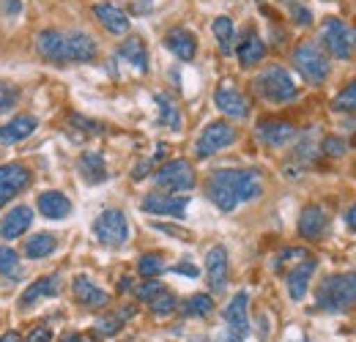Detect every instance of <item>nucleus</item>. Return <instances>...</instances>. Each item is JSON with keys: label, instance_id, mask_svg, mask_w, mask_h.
Here are the masks:
<instances>
[{"label": "nucleus", "instance_id": "nucleus-1", "mask_svg": "<svg viewBox=\"0 0 356 342\" xmlns=\"http://www.w3.org/2000/svg\"><path fill=\"white\" fill-rule=\"evenodd\" d=\"M264 192V181H261V172L258 170H238V168H222V170H214L209 175V184H206V195L209 200L230 214L238 203H247V200H255L261 197Z\"/></svg>", "mask_w": 356, "mask_h": 342}, {"label": "nucleus", "instance_id": "nucleus-2", "mask_svg": "<svg viewBox=\"0 0 356 342\" xmlns=\"http://www.w3.org/2000/svg\"><path fill=\"white\" fill-rule=\"evenodd\" d=\"M315 307L326 312H346L356 307V274H332L323 277L315 291Z\"/></svg>", "mask_w": 356, "mask_h": 342}, {"label": "nucleus", "instance_id": "nucleus-3", "mask_svg": "<svg viewBox=\"0 0 356 342\" xmlns=\"http://www.w3.org/2000/svg\"><path fill=\"white\" fill-rule=\"evenodd\" d=\"M255 93L268 101V104H288L299 96V88L293 83V77L282 69V66H266L258 77H255Z\"/></svg>", "mask_w": 356, "mask_h": 342}, {"label": "nucleus", "instance_id": "nucleus-4", "mask_svg": "<svg viewBox=\"0 0 356 342\" xmlns=\"http://www.w3.org/2000/svg\"><path fill=\"white\" fill-rule=\"evenodd\" d=\"M154 184L165 195H184V192L195 189V170L186 159H173V162H168L156 170Z\"/></svg>", "mask_w": 356, "mask_h": 342}, {"label": "nucleus", "instance_id": "nucleus-5", "mask_svg": "<svg viewBox=\"0 0 356 342\" xmlns=\"http://www.w3.org/2000/svg\"><path fill=\"white\" fill-rule=\"evenodd\" d=\"M293 66L312 86H318V83H323L329 77V58L312 42H302L293 49Z\"/></svg>", "mask_w": 356, "mask_h": 342}, {"label": "nucleus", "instance_id": "nucleus-6", "mask_svg": "<svg viewBox=\"0 0 356 342\" xmlns=\"http://www.w3.org/2000/svg\"><path fill=\"white\" fill-rule=\"evenodd\" d=\"M93 236L104 247H121L129 241V219L118 209H107L93 222Z\"/></svg>", "mask_w": 356, "mask_h": 342}, {"label": "nucleus", "instance_id": "nucleus-7", "mask_svg": "<svg viewBox=\"0 0 356 342\" xmlns=\"http://www.w3.org/2000/svg\"><path fill=\"white\" fill-rule=\"evenodd\" d=\"M321 42L326 47V52L332 58H340V60H348L351 52H354V36L348 31V25L337 17H329L323 25H321Z\"/></svg>", "mask_w": 356, "mask_h": 342}, {"label": "nucleus", "instance_id": "nucleus-8", "mask_svg": "<svg viewBox=\"0 0 356 342\" xmlns=\"http://www.w3.org/2000/svg\"><path fill=\"white\" fill-rule=\"evenodd\" d=\"M233 142H236V129L230 127V124H225V121H214V124H209L200 131V137L195 142V154L200 159H209V156L220 154V151H225Z\"/></svg>", "mask_w": 356, "mask_h": 342}, {"label": "nucleus", "instance_id": "nucleus-9", "mask_svg": "<svg viewBox=\"0 0 356 342\" xmlns=\"http://www.w3.org/2000/svg\"><path fill=\"white\" fill-rule=\"evenodd\" d=\"M186 206H189V197H186V195H165V192L145 195L143 203H140V209H143L145 214L173 216V219H184Z\"/></svg>", "mask_w": 356, "mask_h": 342}, {"label": "nucleus", "instance_id": "nucleus-10", "mask_svg": "<svg viewBox=\"0 0 356 342\" xmlns=\"http://www.w3.org/2000/svg\"><path fill=\"white\" fill-rule=\"evenodd\" d=\"M31 184V170L19 162H11V165H0V209L17 197L19 192H25Z\"/></svg>", "mask_w": 356, "mask_h": 342}, {"label": "nucleus", "instance_id": "nucleus-11", "mask_svg": "<svg viewBox=\"0 0 356 342\" xmlns=\"http://www.w3.org/2000/svg\"><path fill=\"white\" fill-rule=\"evenodd\" d=\"M250 296H247V291H238L230 304L225 307V323H227V332H233L236 337H247L250 334Z\"/></svg>", "mask_w": 356, "mask_h": 342}, {"label": "nucleus", "instance_id": "nucleus-12", "mask_svg": "<svg viewBox=\"0 0 356 342\" xmlns=\"http://www.w3.org/2000/svg\"><path fill=\"white\" fill-rule=\"evenodd\" d=\"M214 104L220 113L230 115V118H247L250 115V101L244 99V93L238 88L227 86V83L214 90Z\"/></svg>", "mask_w": 356, "mask_h": 342}, {"label": "nucleus", "instance_id": "nucleus-13", "mask_svg": "<svg viewBox=\"0 0 356 342\" xmlns=\"http://www.w3.org/2000/svg\"><path fill=\"white\" fill-rule=\"evenodd\" d=\"M206 282L214 293H222L227 285V250L222 244L211 247L206 255Z\"/></svg>", "mask_w": 356, "mask_h": 342}, {"label": "nucleus", "instance_id": "nucleus-14", "mask_svg": "<svg viewBox=\"0 0 356 342\" xmlns=\"http://www.w3.org/2000/svg\"><path fill=\"white\" fill-rule=\"evenodd\" d=\"M93 17L110 31V33H115V36H124V33H129V17H127V11L124 8H118L115 3H96L93 6Z\"/></svg>", "mask_w": 356, "mask_h": 342}, {"label": "nucleus", "instance_id": "nucleus-15", "mask_svg": "<svg viewBox=\"0 0 356 342\" xmlns=\"http://www.w3.org/2000/svg\"><path fill=\"white\" fill-rule=\"evenodd\" d=\"M31 222H33V211H31L28 206H17V209H11L8 214L0 219V238H6V241L19 238L22 233H28Z\"/></svg>", "mask_w": 356, "mask_h": 342}, {"label": "nucleus", "instance_id": "nucleus-16", "mask_svg": "<svg viewBox=\"0 0 356 342\" xmlns=\"http://www.w3.org/2000/svg\"><path fill=\"white\" fill-rule=\"evenodd\" d=\"M315 268H318V263H315L312 257H307V260H302L299 266H293V268L288 271L285 285H288V293H291V299L293 301L305 299V293H307V288H310V279H312V274H315Z\"/></svg>", "mask_w": 356, "mask_h": 342}, {"label": "nucleus", "instance_id": "nucleus-17", "mask_svg": "<svg viewBox=\"0 0 356 342\" xmlns=\"http://www.w3.org/2000/svg\"><path fill=\"white\" fill-rule=\"evenodd\" d=\"M36 49L39 55L52 60V63H66L69 60V49H66V36L58 31H42L36 36Z\"/></svg>", "mask_w": 356, "mask_h": 342}, {"label": "nucleus", "instance_id": "nucleus-18", "mask_svg": "<svg viewBox=\"0 0 356 342\" xmlns=\"http://www.w3.org/2000/svg\"><path fill=\"white\" fill-rule=\"evenodd\" d=\"M39 127L36 115H14L8 124H0V145H11L19 140H28Z\"/></svg>", "mask_w": 356, "mask_h": 342}, {"label": "nucleus", "instance_id": "nucleus-19", "mask_svg": "<svg viewBox=\"0 0 356 342\" xmlns=\"http://www.w3.org/2000/svg\"><path fill=\"white\" fill-rule=\"evenodd\" d=\"M296 137V127L288 121H264L258 127V140L268 148H282Z\"/></svg>", "mask_w": 356, "mask_h": 342}, {"label": "nucleus", "instance_id": "nucleus-20", "mask_svg": "<svg viewBox=\"0 0 356 342\" xmlns=\"http://www.w3.org/2000/svg\"><path fill=\"white\" fill-rule=\"evenodd\" d=\"M60 293V274H47V277H39L33 285H28L25 288V293H22V307L28 309V307H33L36 301L42 299H55Z\"/></svg>", "mask_w": 356, "mask_h": 342}, {"label": "nucleus", "instance_id": "nucleus-21", "mask_svg": "<svg viewBox=\"0 0 356 342\" xmlns=\"http://www.w3.org/2000/svg\"><path fill=\"white\" fill-rule=\"evenodd\" d=\"M72 291H74V299L80 301L83 307H90V309H96V307H104L110 296L90 279L86 274H80V277H74V282H72Z\"/></svg>", "mask_w": 356, "mask_h": 342}, {"label": "nucleus", "instance_id": "nucleus-22", "mask_svg": "<svg viewBox=\"0 0 356 342\" xmlns=\"http://www.w3.org/2000/svg\"><path fill=\"white\" fill-rule=\"evenodd\" d=\"M165 47L176 55L178 60H192L195 52H197V39H195V33L186 31V28H173V31H168V36H165Z\"/></svg>", "mask_w": 356, "mask_h": 342}, {"label": "nucleus", "instance_id": "nucleus-23", "mask_svg": "<svg viewBox=\"0 0 356 342\" xmlns=\"http://www.w3.org/2000/svg\"><path fill=\"white\" fill-rule=\"evenodd\" d=\"M326 225H329L326 211H323L321 206H307V209L302 211V216H299V236L315 241V238H321V236H323Z\"/></svg>", "mask_w": 356, "mask_h": 342}, {"label": "nucleus", "instance_id": "nucleus-24", "mask_svg": "<svg viewBox=\"0 0 356 342\" xmlns=\"http://www.w3.org/2000/svg\"><path fill=\"white\" fill-rule=\"evenodd\" d=\"M264 55H266V44H264V39H261L258 33H247V36L238 42V47H236V58H238V63H241L244 69L261 63Z\"/></svg>", "mask_w": 356, "mask_h": 342}, {"label": "nucleus", "instance_id": "nucleus-25", "mask_svg": "<svg viewBox=\"0 0 356 342\" xmlns=\"http://www.w3.org/2000/svg\"><path fill=\"white\" fill-rule=\"evenodd\" d=\"M36 206L47 219H66L72 214V200L63 192H42Z\"/></svg>", "mask_w": 356, "mask_h": 342}, {"label": "nucleus", "instance_id": "nucleus-26", "mask_svg": "<svg viewBox=\"0 0 356 342\" xmlns=\"http://www.w3.org/2000/svg\"><path fill=\"white\" fill-rule=\"evenodd\" d=\"M66 49H69V60H77V63H90L96 58V52H99L96 42L83 31L66 36Z\"/></svg>", "mask_w": 356, "mask_h": 342}, {"label": "nucleus", "instance_id": "nucleus-27", "mask_svg": "<svg viewBox=\"0 0 356 342\" xmlns=\"http://www.w3.org/2000/svg\"><path fill=\"white\" fill-rule=\"evenodd\" d=\"M118 55H121L124 60H129L137 72H148V52H145V44H143V39L129 36L127 42L121 44Z\"/></svg>", "mask_w": 356, "mask_h": 342}, {"label": "nucleus", "instance_id": "nucleus-28", "mask_svg": "<svg viewBox=\"0 0 356 342\" xmlns=\"http://www.w3.org/2000/svg\"><path fill=\"white\" fill-rule=\"evenodd\" d=\"M80 172L88 184H102L107 181V168H104V156L96 154V151H88L80 156Z\"/></svg>", "mask_w": 356, "mask_h": 342}, {"label": "nucleus", "instance_id": "nucleus-29", "mask_svg": "<svg viewBox=\"0 0 356 342\" xmlns=\"http://www.w3.org/2000/svg\"><path fill=\"white\" fill-rule=\"evenodd\" d=\"M58 247V238L52 233H33V238L25 241V255L31 260H42V257H49Z\"/></svg>", "mask_w": 356, "mask_h": 342}, {"label": "nucleus", "instance_id": "nucleus-30", "mask_svg": "<svg viewBox=\"0 0 356 342\" xmlns=\"http://www.w3.org/2000/svg\"><path fill=\"white\" fill-rule=\"evenodd\" d=\"M156 107H159V124L178 131L181 129V113H178L176 101L168 93H156Z\"/></svg>", "mask_w": 356, "mask_h": 342}, {"label": "nucleus", "instance_id": "nucleus-31", "mask_svg": "<svg viewBox=\"0 0 356 342\" xmlns=\"http://www.w3.org/2000/svg\"><path fill=\"white\" fill-rule=\"evenodd\" d=\"M211 309H214V299L209 293H195V296H189L181 304V312L186 318H206Z\"/></svg>", "mask_w": 356, "mask_h": 342}, {"label": "nucleus", "instance_id": "nucleus-32", "mask_svg": "<svg viewBox=\"0 0 356 342\" xmlns=\"http://www.w3.org/2000/svg\"><path fill=\"white\" fill-rule=\"evenodd\" d=\"M211 31H214V39L220 44V49H222L225 55H230L233 42H236V28H233V22H230L227 17H217L214 25H211Z\"/></svg>", "mask_w": 356, "mask_h": 342}, {"label": "nucleus", "instance_id": "nucleus-33", "mask_svg": "<svg viewBox=\"0 0 356 342\" xmlns=\"http://www.w3.org/2000/svg\"><path fill=\"white\" fill-rule=\"evenodd\" d=\"M137 271H140V277H145V279H156V277L165 271V260L156 255V252H148V255L140 257Z\"/></svg>", "mask_w": 356, "mask_h": 342}, {"label": "nucleus", "instance_id": "nucleus-34", "mask_svg": "<svg viewBox=\"0 0 356 342\" xmlns=\"http://www.w3.org/2000/svg\"><path fill=\"white\" fill-rule=\"evenodd\" d=\"M332 107H334L337 113H356V80L354 83H348V86L334 96Z\"/></svg>", "mask_w": 356, "mask_h": 342}, {"label": "nucleus", "instance_id": "nucleus-35", "mask_svg": "<svg viewBox=\"0 0 356 342\" xmlns=\"http://www.w3.org/2000/svg\"><path fill=\"white\" fill-rule=\"evenodd\" d=\"M0 274L11 279H17L19 274V255L11 247H0Z\"/></svg>", "mask_w": 356, "mask_h": 342}, {"label": "nucleus", "instance_id": "nucleus-36", "mask_svg": "<svg viewBox=\"0 0 356 342\" xmlns=\"http://www.w3.org/2000/svg\"><path fill=\"white\" fill-rule=\"evenodd\" d=\"M148 307H151V312H154V315H159V318H162V315H170V312L176 309L178 299L173 296V293H170V291H168V288H165V291H162L156 299L148 301Z\"/></svg>", "mask_w": 356, "mask_h": 342}, {"label": "nucleus", "instance_id": "nucleus-37", "mask_svg": "<svg viewBox=\"0 0 356 342\" xmlns=\"http://www.w3.org/2000/svg\"><path fill=\"white\" fill-rule=\"evenodd\" d=\"M127 315H132V309H124L121 315L99 318V320H96V332H99V334H107V337H113L115 332H121V326H124V318H127Z\"/></svg>", "mask_w": 356, "mask_h": 342}, {"label": "nucleus", "instance_id": "nucleus-38", "mask_svg": "<svg viewBox=\"0 0 356 342\" xmlns=\"http://www.w3.org/2000/svg\"><path fill=\"white\" fill-rule=\"evenodd\" d=\"M19 99V88L11 83H0V113H8Z\"/></svg>", "mask_w": 356, "mask_h": 342}, {"label": "nucleus", "instance_id": "nucleus-39", "mask_svg": "<svg viewBox=\"0 0 356 342\" xmlns=\"http://www.w3.org/2000/svg\"><path fill=\"white\" fill-rule=\"evenodd\" d=\"M162 291H165V285H162L159 279H145V282H143V285L137 288V299L148 304L151 299H156V296H159Z\"/></svg>", "mask_w": 356, "mask_h": 342}, {"label": "nucleus", "instance_id": "nucleus-40", "mask_svg": "<svg viewBox=\"0 0 356 342\" xmlns=\"http://www.w3.org/2000/svg\"><path fill=\"white\" fill-rule=\"evenodd\" d=\"M288 8H291L293 22H299V25H310L312 22V11L307 6H302V3H296V0H288Z\"/></svg>", "mask_w": 356, "mask_h": 342}, {"label": "nucleus", "instance_id": "nucleus-41", "mask_svg": "<svg viewBox=\"0 0 356 342\" xmlns=\"http://www.w3.org/2000/svg\"><path fill=\"white\" fill-rule=\"evenodd\" d=\"M323 154L340 156V154H346V142H343V140H337V137H326V140H323Z\"/></svg>", "mask_w": 356, "mask_h": 342}, {"label": "nucleus", "instance_id": "nucleus-42", "mask_svg": "<svg viewBox=\"0 0 356 342\" xmlns=\"http://www.w3.org/2000/svg\"><path fill=\"white\" fill-rule=\"evenodd\" d=\"M22 342H52V332H49L47 326H36Z\"/></svg>", "mask_w": 356, "mask_h": 342}, {"label": "nucleus", "instance_id": "nucleus-43", "mask_svg": "<svg viewBox=\"0 0 356 342\" xmlns=\"http://www.w3.org/2000/svg\"><path fill=\"white\" fill-rule=\"evenodd\" d=\"M173 271H176V274H184V277H189V279L200 277L197 266H192V263H178V266H173Z\"/></svg>", "mask_w": 356, "mask_h": 342}, {"label": "nucleus", "instance_id": "nucleus-44", "mask_svg": "<svg viewBox=\"0 0 356 342\" xmlns=\"http://www.w3.org/2000/svg\"><path fill=\"white\" fill-rule=\"evenodd\" d=\"M19 11H22V0H3V14L14 17V14H19Z\"/></svg>", "mask_w": 356, "mask_h": 342}, {"label": "nucleus", "instance_id": "nucleus-45", "mask_svg": "<svg viewBox=\"0 0 356 342\" xmlns=\"http://www.w3.org/2000/svg\"><path fill=\"white\" fill-rule=\"evenodd\" d=\"M346 225H348V230H354L356 233V203L346 211Z\"/></svg>", "mask_w": 356, "mask_h": 342}, {"label": "nucleus", "instance_id": "nucleus-46", "mask_svg": "<svg viewBox=\"0 0 356 342\" xmlns=\"http://www.w3.org/2000/svg\"><path fill=\"white\" fill-rule=\"evenodd\" d=\"M217 342H241V337H236L233 332H222V334L217 337Z\"/></svg>", "mask_w": 356, "mask_h": 342}, {"label": "nucleus", "instance_id": "nucleus-47", "mask_svg": "<svg viewBox=\"0 0 356 342\" xmlns=\"http://www.w3.org/2000/svg\"><path fill=\"white\" fill-rule=\"evenodd\" d=\"M148 168H151V162H148V159H145V162H140V165H137V170H134V178H143V175L148 172Z\"/></svg>", "mask_w": 356, "mask_h": 342}, {"label": "nucleus", "instance_id": "nucleus-48", "mask_svg": "<svg viewBox=\"0 0 356 342\" xmlns=\"http://www.w3.org/2000/svg\"><path fill=\"white\" fill-rule=\"evenodd\" d=\"M0 342H22V337H19L17 332H6V334L0 337Z\"/></svg>", "mask_w": 356, "mask_h": 342}, {"label": "nucleus", "instance_id": "nucleus-49", "mask_svg": "<svg viewBox=\"0 0 356 342\" xmlns=\"http://www.w3.org/2000/svg\"><path fill=\"white\" fill-rule=\"evenodd\" d=\"M63 342H90V337H86V334H69V337H63Z\"/></svg>", "mask_w": 356, "mask_h": 342}, {"label": "nucleus", "instance_id": "nucleus-50", "mask_svg": "<svg viewBox=\"0 0 356 342\" xmlns=\"http://www.w3.org/2000/svg\"><path fill=\"white\" fill-rule=\"evenodd\" d=\"M351 36H354V42H356V28H354V33H351Z\"/></svg>", "mask_w": 356, "mask_h": 342}, {"label": "nucleus", "instance_id": "nucleus-51", "mask_svg": "<svg viewBox=\"0 0 356 342\" xmlns=\"http://www.w3.org/2000/svg\"><path fill=\"white\" fill-rule=\"evenodd\" d=\"M192 342H206V340H192Z\"/></svg>", "mask_w": 356, "mask_h": 342}, {"label": "nucleus", "instance_id": "nucleus-52", "mask_svg": "<svg viewBox=\"0 0 356 342\" xmlns=\"http://www.w3.org/2000/svg\"><path fill=\"white\" fill-rule=\"evenodd\" d=\"M299 342H307V340H299Z\"/></svg>", "mask_w": 356, "mask_h": 342}]
</instances>
